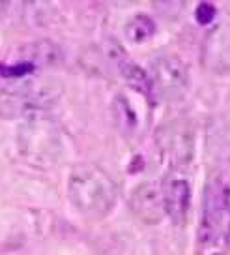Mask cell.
<instances>
[{
    "mask_svg": "<svg viewBox=\"0 0 230 255\" xmlns=\"http://www.w3.org/2000/svg\"><path fill=\"white\" fill-rule=\"evenodd\" d=\"M19 152L34 167H49L60 156V131L43 113H30L19 128Z\"/></svg>",
    "mask_w": 230,
    "mask_h": 255,
    "instance_id": "cell-2",
    "label": "cell"
},
{
    "mask_svg": "<svg viewBox=\"0 0 230 255\" xmlns=\"http://www.w3.org/2000/svg\"><path fill=\"white\" fill-rule=\"evenodd\" d=\"M187 68L178 56H163L153 64V79L152 85L155 88L159 87L161 94L174 98V96L183 94V90L187 88Z\"/></svg>",
    "mask_w": 230,
    "mask_h": 255,
    "instance_id": "cell-6",
    "label": "cell"
},
{
    "mask_svg": "<svg viewBox=\"0 0 230 255\" xmlns=\"http://www.w3.org/2000/svg\"><path fill=\"white\" fill-rule=\"evenodd\" d=\"M165 193V208L167 214L174 220L176 223H182L187 216L191 201V188L187 180H172L163 188Z\"/></svg>",
    "mask_w": 230,
    "mask_h": 255,
    "instance_id": "cell-8",
    "label": "cell"
},
{
    "mask_svg": "<svg viewBox=\"0 0 230 255\" xmlns=\"http://www.w3.org/2000/svg\"><path fill=\"white\" fill-rule=\"evenodd\" d=\"M155 34V23L148 15H135L126 24V36L131 43H144Z\"/></svg>",
    "mask_w": 230,
    "mask_h": 255,
    "instance_id": "cell-10",
    "label": "cell"
},
{
    "mask_svg": "<svg viewBox=\"0 0 230 255\" xmlns=\"http://www.w3.org/2000/svg\"><path fill=\"white\" fill-rule=\"evenodd\" d=\"M112 117L126 137H143L146 128L150 126V100L135 90L118 94L112 102Z\"/></svg>",
    "mask_w": 230,
    "mask_h": 255,
    "instance_id": "cell-4",
    "label": "cell"
},
{
    "mask_svg": "<svg viewBox=\"0 0 230 255\" xmlns=\"http://www.w3.org/2000/svg\"><path fill=\"white\" fill-rule=\"evenodd\" d=\"M68 195L72 205L88 218H103L111 212L118 190L112 178L97 165H79L73 169L68 182Z\"/></svg>",
    "mask_w": 230,
    "mask_h": 255,
    "instance_id": "cell-1",
    "label": "cell"
},
{
    "mask_svg": "<svg viewBox=\"0 0 230 255\" xmlns=\"http://www.w3.org/2000/svg\"><path fill=\"white\" fill-rule=\"evenodd\" d=\"M215 17V8L212 6V4H200L199 8H197V21L202 24H208L212 23Z\"/></svg>",
    "mask_w": 230,
    "mask_h": 255,
    "instance_id": "cell-11",
    "label": "cell"
},
{
    "mask_svg": "<svg viewBox=\"0 0 230 255\" xmlns=\"http://www.w3.org/2000/svg\"><path fill=\"white\" fill-rule=\"evenodd\" d=\"M202 60L212 72L225 73L230 70V23L219 24L208 34L202 47Z\"/></svg>",
    "mask_w": 230,
    "mask_h": 255,
    "instance_id": "cell-7",
    "label": "cell"
},
{
    "mask_svg": "<svg viewBox=\"0 0 230 255\" xmlns=\"http://www.w3.org/2000/svg\"><path fill=\"white\" fill-rule=\"evenodd\" d=\"M206 210L202 218V227H200V239L204 242H210L215 235L219 223H221V193L217 190V186H210L206 191Z\"/></svg>",
    "mask_w": 230,
    "mask_h": 255,
    "instance_id": "cell-9",
    "label": "cell"
},
{
    "mask_svg": "<svg viewBox=\"0 0 230 255\" xmlns=\"http://www.w3.org/2000/svg\"><path fill=\"white\" fill-rule=\"evenodd\" d=\"M131 210L139 220L148 225L159 223L167 216L163 188L155 182H144L137 186L131 193Z\"/></svg>",
    "mask_w": 230,
    "mask_h": 255,
    "instance_id": "cell-5",
    "label": "cell"
},
{
    "mask_svg": "<svg viewBox=\"0 0 230 255\" xmlns=\"http://www.w3.org/2000/svg\"><path fill=\"white\" fill-rule=\"evenodd\" d=\"M223 201H225V207L229 208V212H230V182L227 184V188L223 191Z\"/></svg>",
    "mask_w": 230,
    "mask_h": 255,
    "instance_id": "cell-12",
    "label": "cell"
},
{
    "mask_svg": "<svg viewBox=\"0 0 230 255\" xmlns=\"http://www.w3.org/2000/svg\"><path fill=\"white\" fill-rule=\"evenodd\" d=\"M58 94V87L53 81H24L11 88H4L0 94V109L4 113L40 111L51 104Z\"/></svg>",
    "mask_w": 230,
    "mask_h": 255,
    "instance_id": "cell-3",
    "label": "cell"
}]
</instances>
